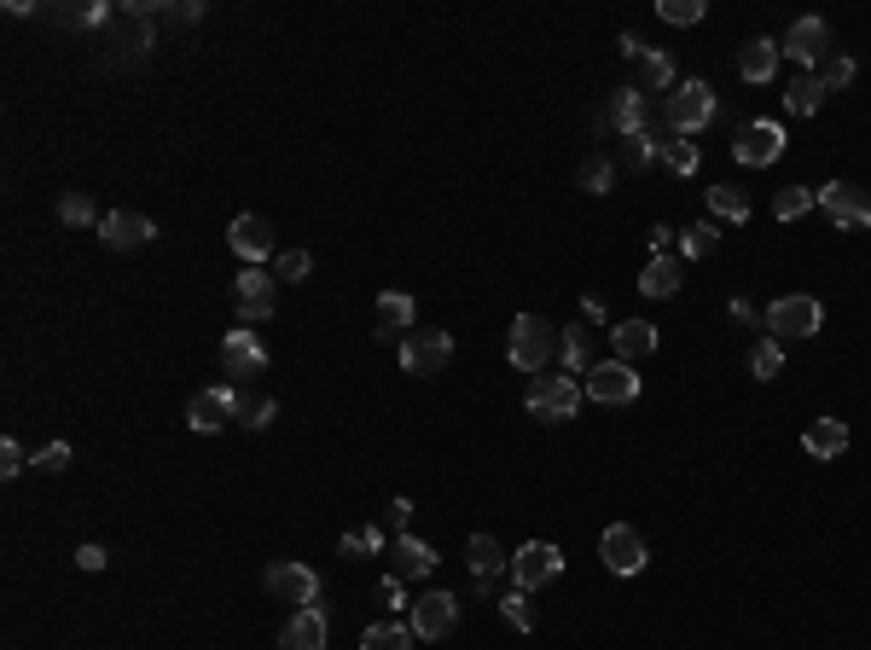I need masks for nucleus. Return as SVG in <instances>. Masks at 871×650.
<instances>
[{"instance_id":"cd10ccee","label":"nucleus","mask_w":871,"mask_h":650,"mask_svg":"<svg viewBox=\"0 0 871 650\" xmlns=\"http://www.w3.org/2000/svg\"><path fill=\"white\" fill-rule=\"evenodd\" d=\"M413 627L407 621H372L367 634H360V650H413Z\"/></svg>"},{"instance_id":"5701e85b","label":"nucleus","mask_w":871,"mask_h":650,"mask_svg":"<svg viewBox=\"0 0 871 650\" xmlns=\"http://www.w3.org/2000/svg\"><path fill=\"white\" fill-rule=\"evenodd\" d=\"M779 41H767V35H756V41H744L738 47V76L744 81H773V70H779Z\"/></svg>"},{"instance_id":"37998d69","label":"nucleus","mask_w":871,"mask_h":650,"mask_svg":"<svg viewBox=\"0 0 871 650\" xmlns=\"http://www.w3.org/2000/svg\"><path fill=\"white\" fill-rule=\"evenodd\" d=\"M309 268H314L309 250H279L273 256V279H309Z\"/></svg>"},{"instance_id":"2f4dec72","label":"nucleus","mask_w":871,"mask_h":650,"mask_svg":"<svg viewBox=\"0 0 871 650\" xmlns=\"http://www.w3.org/2000/svg\"><path fill=\"white\" fill-rule=\"evenodd\" d=\"M749 372H756L761 383H773V378L784 372V343H779V337H761L756 349H749Z\"/></svg>"},{"instance_id":"4468645a","label":"nucleus","mask_w":871,"mask_h":650,"mask_svg":"<svg viewBox=\"0 0 871 650\" xmlns=\"http://www.w3.org/2000/svg\"><path fill=\"white\" fill-rule=\"evenodd\" d=\"M459 627V598L454 593H424L413 604V634L418 639H448Z\"/></svg>"},{"instance_id":"473e14b6","label":"nucleus","mask_w":871,"mask_h":650,"mask_svg":"<svg viewBox=\"0 0 871 650\" xmlns=\"http://www.w3.org/2000/svg\"><path fill=\"white\" fill-rule=\"evenodd\" d=\"M784 105L796 111V116H814V111L825 105V81H819V76H802V81H790Z\"/></svg>"},{"instance_id":"20e7f679","label":"nucleus","mask_w":871,"mask_h":650,"mask_svg":"<svg viewBox=\"0 0 871 650\" xmlns=\"http://www.w3.org/2000/svg\"><path fill=\"white\" fill-rule=\"evenodd\" d=\"M767 325H773L779 343H802V337H814L825 325V309H819V296L796 291V296H779L773 309H767Z\"/></svg>"},{"instance_id":"393cba45","label":"nucleus","mask_w":871,"mask_h":650,"mask_svg":"<svg viewBox=\"0 0 871 650\" xmlns=\"http://www.w3.org/2000/svg\"><path fill=\"white\" fill-rule=\"evenodd\" d=\"M802 447H807L814 459H837L842 447H848V424H842V418H814V424L802 430Z\"/></svg>"},{"instance_id":"a18cd8bd","label":"nucleus","mask_w":871,"mask_h":650,"mask_svg":"<svg viewBox=\"0 0 871 650\" xmlns=\"http://www.w3.org/2000/svg\"><path fill=\"white\" fill-rule=\"evenodd\" d=\"M378 546H383V528H360V535H343L337 552L343 558H367V552H378Z\"/></svg>"},{"instance_id":"3c124183","label":"nucleus","mask_w":871,"mask_h":650,"mask_svg":"<svg viewBox=\"0 0 871 650\" xmlns=\"http://www.w3.org/2000/svg\"><path fill=\"white\" fill-rule=\"evenodd\" d=\"M407 517H413V500H395V505H390V528H401V535H407Z\"/></svg>"},{"instance_id":"bb28decb","label":"nucleus","mask_w":871,"mask_h":650,"mask_svg":"<svg viewBox=\"0 0 871 650\" xmlns=\"http://www.w3.org/2000/svg\"><path fill=\"white\" fill-rule=\"evenodd\" d=\"M465 558H471V575H477V581H494L500 563H512V558L500 552L494 535H471V540H465Z\"/></svg>"},{"instance_id":"de8ad7c7","label":"nucleus","mask_w":871,"mask_h":650,"mask_svg":"<svg viewBox=\"0 0 871 650\" xmlns=\"http://www.w3.org/2000/svg\"><path fill=\"white\" fill-rule=\"evenodd\" d=\"M24 464H35V459H30L24 447H18V441L7 436V441H0V477H18V471H24Z\"/></svg>"},{"instance_id":"49530a36","label":"nucleus","mask_w":871,"mask_h":650,"mask_svg":"<svg viewBox=\"0 0 871 650\" xmlns=\"http://www.w3.org/2000/svg\"><path fill=\"white\" fill-rule=\"evenodd\" d=\"M65 464H70V441H47L42 453H35V471H42V477L65 471Z\"/></svg>"},{"instance_id":"ea45409f","label":"nucleus","mask_w":871,"mask_h":650,"mask_svg":"<svg viewBox=\"0 0 871 650\" xmlns=\"http://www.w3.org/2000/svg\"><path fill=\"white\" fill-rule=\"evenodd\" d=\"M611 180H616V169H611V157H599V152H593V157L581 162V187L593 192V198H604V192H611Z\"/></svg>"},{"instance_id":"6ab92c4d","label":"nucleus","mask_w":871,"mask_h":650,"mask_svg":"<svg viewBox=\"0 0 871 650\" xmlns=\"http://www.w3.org/2000/svg\"><path fill=\"white\" fill-rule=\"evenodd\" d=\"M413 314H418V309H413L407 291H383L378 309H372V332H378L383 343H401V337L413 332Z\"/></svg>"},{"instance_id":"a211bd4d","label":"nucleus","mask_w":871,"mask_h":650,"mask_svg":"<svg viewBox=\"0 0 871 650\" xmlns=\"http://www.w3.org/2000/svg\"><path fill=\"white\" fill-rule=\"evenodd\" d=\"M227 244L250 261V268H261V261L273 256V227H268V215H233Z\"/></svg>"},{"instance_id":"603ef678","label":"nucleus","mask_w":871,"mask_h":650,"mask_svg":"<svg viewBox=\"0 0 871 650\" xmlns=\"http://www.w3.org/2000/svg\"><path fill=\"white\" fill-rule=\"evenodd\" d=\"M76 563H82V569H105V546H82V552H76Z\"/></svg>"},{"instance_id":"9d476101","label":"nucleus","mask_w":871,"mask_h":650,"mask_svg":"<svg viewBox=\"0 0 871 650\" xmlns=\"http://www.w3.org/2000/svg\"><path fill=\"white\" fill-rule=\"evenodd\" d=\"M261 581H268V593L279 604H297V609H314L320 604V575H314L309 563H273Z\"/></svg>"},{"instance_id":"c756f323","label":"nucleus","mask_w":871,"mask_h":650,"mask_svg":"<svg viewBox=\"0 0 871 650\" xmlns=\"http://www.w3.org/2000/svg\"><path fill=\"white\" fill-rule=\"evenodd\" d=\"M708 210L738 227V221H749V192H744V187H733V180H726V187H708Z\"/></svg>"},{"instance_id":"39448f33","label":"nucleus","mask_w":871,"mask_h":650,"mask_svg":"<svg viewBox=\"0 0 871 650\" xmlns=\"http://www.w3.org/2000/svg\"><path fill=\"white\" fill-rule=\"evenodd\" d=\"M448 360H454V337L436 332V325H418V332L401 337V372L431 378V372H442Z\"/></svg>"},{"instance_id":"9b49d317","label":"nucleus","mask_w":871,"mask_h":650,"mask_svg":"<svg viewBox=\"0 0 871 650\" xmlns=\"http://www.w3.org/2000/svg\"><path fill=\"white\" fill-rule=\"evenodd\" d=\"M784 146H790V139H784L779 122H749V128L733 139V157L744 162V169H767V162L784 157Z\"/></svg>"},{"instance_id":"1a4fd4ad","label":"nucleus","mask_w":871,"mask_h":650,"mask_svg":"<svg viewBox=\"0 0 871 650\" xmlns=\"http://www.w3.org/2000/svg\"><path fill=\"white\" fill-rule=\"evenodd\" d=\"M563 575V552L552 540H529L523 552L512 558V581H517V593H535V586H546V581H558Z\"/></svg>"},{"instance_id":"09e8293b","label":"nucleus","mask_w":871,"mask_h":650,"mask_svg":"<svg viewBox=\"0 0 871 650\" xmlns=\"http://www.w3.org/2000/svg\"><path fill=\"white\" fill-rule=\"evenodd\" d=\"M726 314H733V325H761V320H767L749 296H733V302H726Z\"/></svg>"},{"instance_id":"4be33fe9","label":"nucleus","mask_w":871,"mask_h":650,"mask_svg":"<svg viewBox=\"0 0 871 650\" xmlns=\"http://www.w3.org/2000/svg\"><path fill=\"white\" fill-rule=\"evenodd\" d=\"M604 122L627 139V134H645V122H651V105H645L639 88H616L611 93V111H604Z\"/></svg>"},{"instance_id":"f257e3e1","label":"nucleus","mask_w":871,"mask_h":650,"mask_svg":"<svg viewBox=\"0 0 871 650\" xmlns=\"http://www.w3.org/2000/svg\"><path fill=\"white\" fill-rule=\"evenodd\" d=\"M552 355H563V337H552V325H546L540 314H517L512 320V343H505V360L517 366V372H546L552 366Z\"/></svg>"},{"instance_id":"6e6552de","label":"nucleus","mask_w":871,"mask_h":650,"mask_svg":"<svg viewBox=\"0 0 871 650\" xmlns=\"http://www.w3.org/2000/svg\"><path fill=\"white\" fill-rule=\"evenodd\" d=\"M221 372H227L233 383H245V378H256V372H268V349L256 343L250 325H233V332L221 337Z\"/></svg>"},{"instance_id":"f3484780","label":"nucleus","mask_w":871,"mask_h":650,"mask_svg":"<svg viewBox=\"0 0 871 650\" xmlns=\"http://www.w3.org/2000/svg\"><path fill=\"white\" fill-rule=\"evenodd\" d=\"M784 53L796 58V65H825L830 58V24L825 18H796L784 35Z\"/></svg>"},{"instance_id":"2eb2a0df","label":"nucleus","mask_w":871,"mask_h":650,"mask_svg":"<svg viewBox=\"0 0 871 650\" xmlns=\"http://www.w3.org/2000/svg\"><path fill=\"white\" fill-rule=\"evenodd\" d=\"M99 238H105L111 250H139V244L157 238V221L139 215V210H111L105 221H99Z\"/></svg>"},{"instance_id":"dca6fc26","label":"nucleus","mask_w":871,"mask_h":650,"mask_svg":"<svg viewBox=\"0 0 871 650\" xmlns=\"http://www.w3.org/2000/svg\"><path fill=\"white\" fill-rule=\"evenodd\" d=\"M233 406H238V390H233V383H221V390H198L192 406H187V424H192L198 436H215L221 424L233 418Z\"/></svg>"},{"instance_id":"a878e982","label":"nucleus","mask_w":871,"mask_h":650,"mask_svg":"<svg viewBox=\"0 0 871 650\" xmlns=\"http://www.w3.org/2000/svg\"><path fill=\"white\" fill-rule=\"evenodd\" d=\"M436 569V546H424V540H413V535H395V581L407 575V581H424Z\"/></svg>"},{"instance_id":"7ed1b4c3","label":"nucleus","mask_w":871,"mask_h":650,"mask_svg":"<svg viewBox=\"0 0 871 650\" xmlns=\"http://www.w3.org/2000/svg\"><path fill=\"white\" fill-rule=\"evenodd\" d=\"M581 401H587V390H581V378H570V372H540V378L529 383V413L546 418V424L576 418Z\"/></svg>"},{"instance_id":"79ce46f5","label":"nucleus","mask_w":871,"mask_h":650,"mask_svg":"<svg viewBox=\"0 0 871 650\" xmlns=\"http://www.w3.org/2000/svg\"><path fill=\"white\" fill-rule=\"evenodd\" d=\"M819 81H825V93L848 88V81H855V58H848V53H830L825 65H819Z\"/></svg>"},{"instance_id":"f03ea898","label":"nucleus","mask_w":871,"mask_h":650,"mask_svg":"<svg viewBox=\"0 0 871 650\" xmlns=\"http://www.w3.org/2000/svg\"><path fill=\"white\" fill-rule=\"evenodd\" d=\"M662 122H668L680 139H692L697 128H708V122H715V88H708L703 76L680 81V88L668 93V105H662Z\"/></svg>"},{"instance_id":"423d86ee","label":"nucleus","mask_w":871,"mask_h":650,"mask_svg":"<svg viewBox=\"0 0 871 650\" xmlns=\"http://www.w3.org/2000/svg\"><path fill=\"white\" fill-rule=\"evenodd\" d=\"M581 390L599 406H627V401H639V372L627 360H599L593 372L581 378Z\"/></svg>"},{"instance_id":"8fccbe9b","label":"nucleus","mask_w":871,"mask_h":650,"mask_svg":"<svg viewBox=\"0 0 871 650\" xmlns=\"http://www.w3.org/2000/svg\"><path fill=\"white\" fill-rule=\"evenodd\" d=\"M581 320H587V325H604V296L587 291V296H581Z\"/></svg>"},{"instance_id":"c9c22d12","label":"nucleus","mask_w":871,"mask_h":650,"mask_svg":"<svg viewBox=\"0 0 871 650\" xmlns=\"http://www.w3.org/2000/svg\"><path fill=\"white\" fill-rule=\"evenodd\" d=\"M662 162H668V169H674V175H697L703 152L692 146V139H680V134H674V139H662Z\"/></svg>"},{"instance_id":"c85d7f7f","label":"nucleus","mask_w":871,"mask_h":650,"mask_svg":"<svg viewBox=\"0 0 871 650\" xmlns=\"http://www.w3.org/2000/svg\"><path fill=\"white\" fill-rule=\"evenodd\" d=\"M563 366L570 372H593V325H563Z\"/></svg>"},{"instance_id":"72a5a7b5","label":"nucleus","mask_w":871,"mask_h":650,"mask_svg":"<svg viewBox=\"0 0 871 650\" xmlns=\"http://www.w3.org/2000/svg\"><path fill=\"white\" fill-rule=\"evenodd\" d=\"M819 203V192L814 187H779V198H773V215L779 221H802L807 210Z\"/></svg>"},{"instance_id":"58836bf2","label":"nucleus","mask_w":871,"mask_h":650,"mask_svg":"<svg viewBox=\"0 0 871 650\" xmlns=\"http://www.w3.org/2000/svg\"><path fill=\"white\" fill-rule=\"evenodd\" d=\"M233 418H238V424H250V430H268V424H273V401H261V395H245V390H238Z\"/></svg>"},{"instance_id":"c03bdc74","label":"nucleus","mask_w":871,"mask_h":650,"mask_svg":"<svg viewBox=\"0 0 871 650\" xmlns=\"http://www.w3.org/2000/svg\"><path fill=\"white\" fill-rule=\"evenodd\" d=\"M58 215H65L70 227H88V221H93V198L88 192H65V198H58Z\"/></svg>"},{"instance_id":"0eeeda50","label":"nucleus","mask_w":871,"mask_h":650,"mask_svg":"<svg viewBox=\"0 0 871 650\" xmlns=\"http://www.w3.org/2000/svg\"><path fill=\"white\" fill-rule=\"evenodd\" d=\"M599 558H604V569L611 575H639L645 563H651V552H645V535L634 523H611L599 535Z\"/></svg>"},{"instance_id":"f704fd0d","label":"nucleus","mask_w":871,"mask_h":650,"mask_svg":"<svg viewBox=\"0 0 871 650\" xmlns=\"http://www.w3.org/2000/svg\"><path fill=\"white\" fill-rule=\"evenodd\" d=\"M634 65L645 70V81H651V88H674V58L668 53H657V47H639V58Z\"/></svg>"},{"instance_id":"ddd939ff","label":"nucleus","mask_w":871,"mask_h":650,"mask_svg":"<svg viewBox=\"0 0 871 650\" xmlns=\"http://www.w3.org/2000/svg\"><path fill=\"white\" fill-rule=\"evenodd\" d=\"M233 309H238V320H245V325L273 320V273H261V268L233 273Z\"/></svg>"},{"instance_id":"7c9ffc66","label":"nucleus","mask_w":871,"mask_h":650,"mask_svg":"<svg viewBox=\"0 0 871 650\" xmlns=\"http://www.w3.org/2000/svg\"><path fill=\"white\" fill-rule=\"evenodd\" d=\"M715 244H721L715 221H692V227L680 233V261H703V256H715Z\"/></svg>"},{"instance_id":"4c0bfd02","label":"nucleus","mask_w":871,"mask_h":650,"mask_svg":"<svg viewBox=\"0 0 871 650\" xmlns=\"http://www.w3.org/2000/svg\"><path fill=\"white\" fill-rule=\"evenodd\" d=\"M657 157H662V139H651V134H627V146H622V162H627V169H651Z\"/></svg>"},{"instance_id":"412c9836","label":"nucleus","mask_w":871,"mask_h":650,"mask_svg":"<svg viewBox=\"0 0 871 650\" xmlns=\"http://www.w3.org/2000/svg\"><path fill=\"white\" fill-rule=\"evenodd\" d=\"M657 325L651 320H627V325H611V349H616V360H645V355H657Z\"/></svg>"},{"instance_id":"a19ab883","label":"nucleus","mask_w":871,"mask_h":650,"mask_svg":"<svg viewBox=\"0 0 871 650\" xmlns=\"http://www.w3.org/2000/svg\"><path fill=\"white\" fill-rule=\"evenodd\" d=\"M500 616L517 627V634H535V609H529V593H505L500 598Z\"/></svg>"},{"instance_id":"e433bc0d","label":"nucleus","mask_w":871,"mask_h":650,"mask_svg":"<svg viewBox=\"0 0 871 650\" xmlns=\"http://www.w3.org/2000/svg\"><path fill=\"white\" fill-rule=\"evenodd\" d=\"M703 12H708L703 0H662V7H657V18H662V24H674V30L703 24Z\"/></svg>"},{"instance_id":"aec40b11","label":"nucleus","mask_w":871,"mask_h":650,"mask_svg":"<svg viewBox=\"0 0 871 650\" xmlns=\"http://www.w3.org/2000/svg\"><path fill=\"white\" fill-rule=\"evenodd\" d=\"M680 284H685V261L668 250V256H651L645 261V273H639V296H651V302H668V296H680Z\"/></svg>"},{"instance_id":"b1692460","label":"nucleus","mask_w":871,"mask_h":650,"mask_svg":"<svg viewBox=\"0 0 871 650\" xmlns=\"http://www.w3.org/2000/svg\"><path fill=\"white\" fill-rule=\"evenodd\" d=\"M279 645L286 650H326V616L314 609H297V616L286 621V634H279Z\"/></svg>"},{"instance_id":"f8f14e48","label":"nucleus","mask_w":871,"mask_h":650,"mask_svg":"<svg viewBox=\"0 0 871 650\" xmlns=\"http://www.w3.org/2000/svg\"><path fill=\"white\" fill-rule=\"evenodd\" d=\"M819 203H825V215L837 221L842 233H855V227H871V192L848 187V180H830V187H819Z\"/></svg>"}]
</instances>
